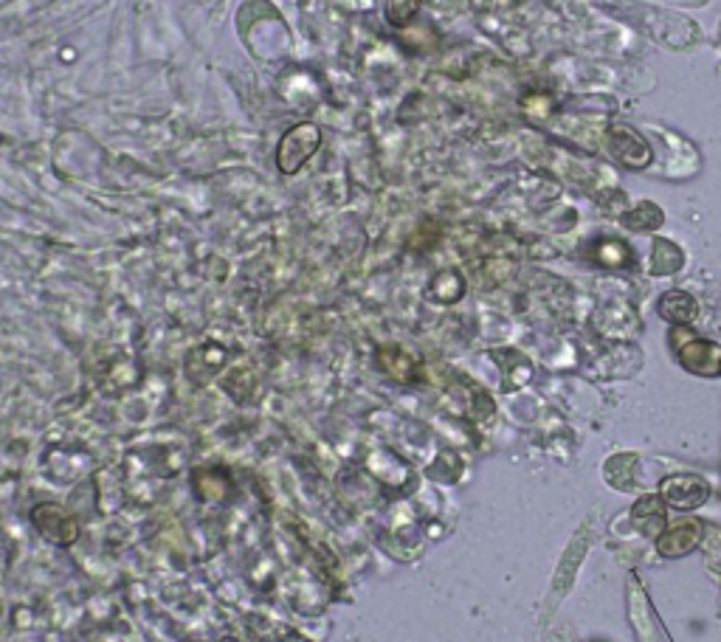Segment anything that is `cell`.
Returning a JSON list of instances; mask_svg holds the SVG:
<instances>
[{
	"label": "cell",
	"mask_w": 721,
	"mask_h": 642,
	"mask_svg": "<svg viewBox=\"0 0 721 642\" xmlns=\"http://www.w3.org/2000/svg\"><path fill=\"white\" fill-rule=\"evenodd\" d=\"M322 142V133L316 124H296L280 144V153H277V164L285 176H293V172H300L302 164L316 153Z\"/></svg>",
	"instance_id": "cell-1"
},
{
	"label": "cell",
	"mask_w": 721,
	"mask_h": 642,
	"mask_svg": "<svg viewBox=\"0 0 721 642\" xmlns=\"http://www.w3.org/2000/svg\"><path fill=\"white\" fill-rule=\"evenodd\" d=\"M696 313V305L694 299L688 296V293H665L663 299H660V316L668 318V322H676V325H685V322H690Z\"/></svg>",
	"instance_id": "cell-5"
},
{
	"label": "cell",
	"mask_w": 721,
	"mask_h": 642,
	"mask_svg": "<svg viewBox=\"0 0 721 642\" xmlns=\"http://www.w3.org/2000/svg\"><path fill=\"white\" fill-rule=\"evenodd\" d=\"M32 521L43 539L52 544H74L79 539V521L63 505H37L32 513Z\"/></svg>",
	"instance_id": "cell-2"
},
{
	"label": "cell",
	"mask_w": 721,
	"mask_h": 642,
	"mask_svg": "<svg viewBox=\"0 0 721 642\" xmlns=\"http://www.w3.org/2000/svg\"><path fill=\"white\" fill-rule=\"evenodd\" d=\"M683 266V254H679V248L671 246V243L660 240L654 246V271L656 273H671L676 271V268Z\"/></svg>",
	"instance_id": "cell-6"
},
{
	"label": "cell",
	"mask_w": 721,
	"mask_h": 642,
	"mask_svg": "<svg viewBox=\"0 0 721 642\" xmlns=\"http://www.w3.org/2000/svg\"><path fill=\"white\" fill-rule=\"evenodd\" d=\"M609 149L611 156L618 158V161L629 164V167H645V164L651 161V149L649 144H645L643 136H638L634 131H629V127H611L609 131Z\"/></svg>",
	"instance_id": "cell-3"
},
{
	"label": "cell",
	"mask_w": 721,
	"mask_h": 642,
	"mask_svg": "<svg viewBox=\"0 0 721 642\" xmlns=\"http://www.w3.org/2000/svg\"><path fill=\"white\" fill-rule=\"evenodd\" d=\"M660 223H663V212L651 206V203H640L638 212H631L629 217H626V226L629 228H656Z\"/></svg>",
	"instance_id": "cell-7"
},
{
	"label": "cell",
	"mask_w": 721,
	"mask_h": 642,
	"mask_svg": "<svg viewBox=\"0 0 721 642\" xmlns=\"http://www.w3.org/2000/svg\"><path fill=\"white\" fill-rule=\"evenodd\" d=\"M420 9V0H392L390 3V20L395 26H406Z\"/></svg>",
	"instance_id": "cell-8"
},
{
	"label": "cell",
	"mask_w": 721,
	"mask_h": 642,
	"mask_svg": "<svg viewBox=\"0 0 721 642\" xmlns=\"http://www.w3.org/2000/svg\"><path fill=\"white\" fill-rule=\"evenodd\" d=\"M708 496V485L694 476H683V480L665 482V499L676 507V510H694Z\"/></svg>",
	"instance_id": "cell-4"
},
{
	"label": "cell",
	"mask_w": 721,
	"mask_h": 642,
	"mask_svg": "<svg viewBox=\"0 0 721 642\" xmlns=\"http://www.w3.org/2000/svg\"><path fill=\"white\" fill-rule=\"evenodd\" d=\"M221 642H240V640H235V637H223Z\"/></svg>",
	"instance_id": "cell-9"
}]
</instances>
